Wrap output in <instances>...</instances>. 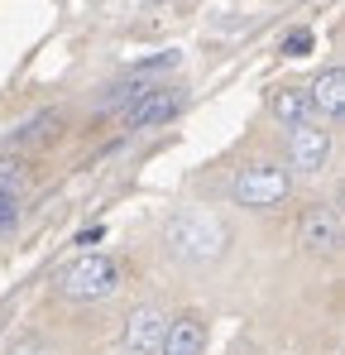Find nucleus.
I'll list each match as a JSON object with an SVG mask.
<instances>
[{"instance_id": "nucleus-13", "label": "nucleus", "mask_w": 345, "mask_h": 355, "mask_svg": "<svg viewBox=\"0 0 345 355\" xmlns=\"http://www.w3.org/2000/svg\"><path fill=\"white\" fill-rule=\"evenodd\" d=\"M5 355H57L44 336H19V341H10V351Z\"/></svg>"}, {"instance_id": "nucleus-1", "label": "nucleus", "mask_w": 345, "mask_h": 355, "mask_svg": "<svg viewBox=\"0 0 345 355\" xmlns=\"http://www.w3.org/2000/svg\"><path fill=\"white\" fill-rule=\"evenodd\" d=\"M168 245L177 259L206 264V259H216L226 250V226L216 216H206V211H177L168 221Z\"/></svg>"}, {"instance_id": "nucleus-16", "label": "nucleus", "mask_w": 345, "mask_h": 355, "mask_svg": "<svg viewBox=\"0 0 345 355\" xmlns=\"http://www.w3.org/2000/svg\"><path fill=\"white\" fill-rule=\"evenodd\" d=\"M101 236H106V231H101V226H91V231H82V236H77V245H96Z\"/></svg>"}, {"instance_id": "nucleus-15", "label": "nucleus", "mask_w": 345, "mask_h": 355, "mask_svg": "<svg viewBox=\"0 0 345 355\" xmlns=\"http://www.w3.org/2000/svg\"><path fill=\"white\" fill-rule=\"evenodd\" d=\"M15 221H19V207H5V211H0V236H10Z\"/></svg>"}, {"instance_id": "nucleus-11", "label": "nucleus", "mask_w": 345, "mask_h": 355, "mask_svg": "<svg viewBox=\"0 0 345 355\" xmlns=\"http://www.w3.org/2000/svg\"><path fill=\"white\" fill-rule=\"evenodd\" d=\"M274 116L288 120V125H302V120H312V101H307L302 92L283 87V92H274Z\"/></svg>"}, {"instance_id": "nucleus-3", "label": "nucleus", "mask_w": 345, "mask_h": 355, "mask_svg": "<svg viewBox=\"0 0 345 355\" xmlns=\"http://www.w3.org/2000/svg\"><path fill=\"white\" fill-rule=\"evenodd\" d=\"M292 192V182L278 164H249L235 173V202L240 207H274Z\"/></svg>"}, {"instance_id": "nucleus-4", "label": "nucleus", "mask_w": 345, "mask_h": 355, "mask_svg": "<svg viewBox=\"0 0 345 355\" xmlns=\"http://www.w3.org/2000/svg\"><path fill=\"white\" fill-rule=\"evenodd\" d=\"M326 159H331V130H321V125H312V120L292 125V135H288V164H292L297 173L317 178L326 168Z\"/></svg>"}, {"instance_id": "nucleus-8", "label": "nucleus", "mask_w": 345, "mask_h": 355, "mask_svg": "<svg viewBox=\"0 0 345 355\" xmlns=\"http://www.w3.org/2000/svg\"><path fill=\"white\" fill-rule=\"evenodd\" d=\"M159 355H206V331L197 317H177L168 331H163V346Z\"/></svg>"}, {"instance_id": "nucleus-5", "label": "nucleus", "mask_w": 345, "mask_h": 355, "mask_svg": "<svg viewBox=\"0 0 345 355\" xmlns=\"http://www.w3.org/2000/svg\"><path fill=\"white\" fill-rule=\"evenodd\" d=\"M182 101H187V96H182L177 87H159V82H154V87H149V92H144L130 111H125V125H130V130H154V125H168V120L182 111Z\"/></svg>"}, {"instance_id": "nucleus-9", "label": "nucleus", "mask_w": 345, "mask_h": 355, "mask_svg": "<svg viewBox=\"0 0 345 355\" xmlns=\"http://www.w3.org/2000/svg\"><path fill=\"white\" fill-rule=\"evenodd\" d=\"M307 101H312V111H321L326 120L341 116L345 111V72L341 67H326V72L312 82V96H307Z\"/></svg>"}, {"instance_id": "nucleus-12", "label": "nucleus", "mask_w": 345, "mask_h": 355, "mask_svg": "<svg viewBox=\"0 0 345 355\" xmlns=\"http://www.w3.org/2000/svg\"><path fill=\"white\" fill-rule=\"evenodd\" d=\"M19 192H24L19 164H0V211H5V207H19Z\"/></svg>"}, {"instance_id": "nucleus-7", "label": "nucleus", "mask_w": 345, "mask_h": 355, "mask_svg": "<svg viewBox=\"0 0 345 355\" xmlns=\"http://www.w3.org/2000/svg\"><path fill=\"white\" fill-rule=\"evenodd\" d=\"M163 331H168V317H163L159 307H139V312L125 322V351L130 355H159Z\"/></svg>"}, {"instance_id": "nucleus-2", "label": "nucleus", "mask_w": 345, "mask_h": 355, "mask_svg": "<svg viewBox=\"0 0 345 355\" xmlns=\"http://www.w3.org/2000/svg\"><path fill=\"white\" fill-rule=\"evenodd\" d=\"M57 284H62V293L72 297V302H101V297L115 293L120 269H115V259H106V254H82L77 264L62 269Z\"/></svg>"}, {"instance_id": "nucleus-14", "label": "nucleus", "mask_w": 345, "mask_h": 355, "mask_svg": "<svg viewBox=\"0 0 345 355\" xmlns=\"http://www.w3.org/2000/svg\"><path fill=\"white\" fill-rule=\"evenodd\" d=\"M283 53H288V58H302V53H312V34H307V29H292V34L283 39Z\"/></svg>"}, {"instance_id": "nucleus-6", "label": "nucleus", "mask_w": 345, "mask_h": 355, "mask_svg": "<svg viewBox=\"0 0 345 355\" xmlns=\"http://www.w3.org/2000/svg\"><path fill=\"white\" fill-rule=\"evenodd\" d=\"M297 245L312 250V254H331L341 245V211L336 207H307L302 211V226H297Z\"/></svg>"}, {"instance_id": "nucleus-10", "label": "nucleus", "mask_w": 345, "mask_h": 355, "mask_svg": "<svg viewBox=\"0 0 345 355\" xmlns=\"http://www.w3.org/2000/svg\"><path fill=\"white\" fill-rule=\"evenodd\" d=\"M149 87H154L149 77H139V72H130V82H115L111 92L101 96V111H130V106H134V101H139V96H144Z\"/></svg>"}]
</instances>
